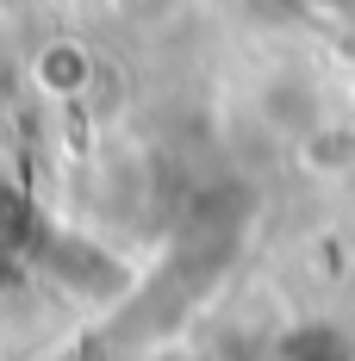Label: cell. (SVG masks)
<instances>
[{
  "label": "cell",
  "mask_w": 355,
  "mask_h": 361,
  "mask_svg": "<svg viewBox=\"0 0 355 361\" xmlns=\"http://www.w3.org/2000/svg\"><path fill=\"white\" fill-rule=\"evenodd\" d=\"M287 361H349V349H343L330 330H312V336H299V343L287 349Z\"/></svg>",
  "instance_id": "6da1fadb"
}]
</instances>
